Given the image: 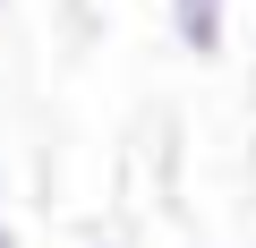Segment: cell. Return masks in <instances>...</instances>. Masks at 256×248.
<instances>
[{
  "label": "cell",
  "instance_id": "cell-1",
  "mask_svg": "<svg viewBox=\"0 0 256 248\" xmlns=\"http://www.w3.org/2000/svg\"><path fill=\"white\" fill-rule=\"evenodd\" d=\"M162 18H171L180 52L214 60V52H222V35H230V0H162Z\"/></svg>",
  "mask_w": 256,
  "mask_h": 248
},
{
  "label": "cell",
  "instance_id": "cell-2",
  "mask_svg": "<svg viewBox=\"0 0 256 248\" xmlns=\"http://www.w3.org/2000/svg\"><path fill=\"white\" fill-rule=\"evenodd\" d=\"M0 248H18V222H9V214H0Z\"/></svg>",
  "mask_w": 256,
  "mask_h": 248
},
{
  "label": "cell",
  "instance_id": "cell-3",
  "mask_svg": "<svg viewBox=\"0 0 256 248\" xmlns=\"http://www.w3.org/2000/svg\"><path fill=\"white\" fill-rule=\"evenodd\" d=\"M86 248H137V239H86Z\"/></svg>",
  "mask_w": 256,
  "mask_h": 248
},
{
  "label": "cell",
  "instance_id": "cell-4",
  "mask_svg": "<svg viewBox=\"0 0 256 248\" xmlns=\"http://www.w3.org/2000/svg\"><path fill=\"white\" fill-rule=\"evenodd\" d=\"M0 9H9V0H0Z\"/></svg>",
  "mask_w": 256,
  "mask_h": 248
}]
</instances>
